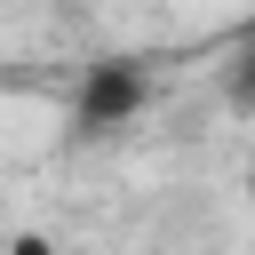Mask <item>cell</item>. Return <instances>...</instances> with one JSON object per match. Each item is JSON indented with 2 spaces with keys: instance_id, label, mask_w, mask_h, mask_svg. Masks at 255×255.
I'll return each instance as SVG.
<instances>
[{
  "instance_id": "obj_1",
  "label": "cell",
  "mask_w": 255,
  "mask_h": 255,
  "mask_svg": "<svg viewBox=\"0 0 255 255\" xmlns=\"http://www.w3.org/2000/svg\"><path fill=\"white\" fill-rule=\"evenodd\" d=\"M151 96H159V80H151L143 56H96V64H80V80H72V128H80V135H112V128L143 120Z\"/></svg>"
},
{
  "instance_id": "obj_2",
  "label": "cell",
  "mask_w": 255,
  "mask_h": 255,
  "mask_svg": "<svg viewBox=\"0 0 255 255\" xmlns=\"http://www.w3.org/2000/svg\"><path fill=\"white\" fill-rule=\"evenodd\" d=\"M223 104H231V112H239V120H247V112H255V48H239V56H231V64H223Z\"/></svg>"
},
{
  "instance_id": "obj_3",
  "label": "cell",
  "mask_w": 255,
  "mask_h": 255,
  "mask_svg": "<svg viewBox=\"0 0 255 255\" xmlns=\"http://www.w3.org/2000/svg\"><path fill=\"white\" fill-rule=\"evenodd\" d=\"M0 255H56V239L48 231H16V239H0Z\"/></svg>"
},
{
  "instance_id": "obj_4",
  "label": "cell",
  "mask_w": 255,
  "mask_h": 255,
  "mask_svg": "<svg viewBox=\"0 0 255 255\" xmlns=\"http://www.w3.org/2000/svg\"><path fill=\"white\" fill-rule=\"evenodd\" d=\"M239 48H255V16H247V24H239Z\"/></svg>"
},
{
  "instance_id": "obj_5",
  "label": "cell",
  "mask_w": 255,
  "mask_h": 255,
  "mask_svg": "<svg viewBox=\"0 0 255 255\" xmlns=\"http://www.w3.org/2000/svg\"><path fill=\"white\" fill-rule=\"evenodd\" d=\"M247 199H255V151H247Z\"/></svg>"
}]
</instances>
